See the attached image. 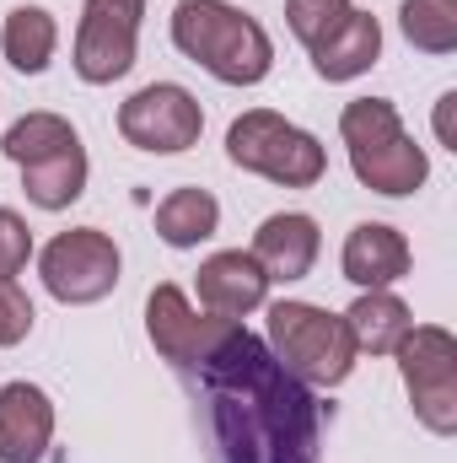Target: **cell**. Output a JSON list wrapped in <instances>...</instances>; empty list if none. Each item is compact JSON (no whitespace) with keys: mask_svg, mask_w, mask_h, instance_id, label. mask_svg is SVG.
Segmentation results:
<instances>
[{"mask_svg":"<svg viewBox=\"0 0 457 463\" xmlns=\"http://www.w3.org/2000/svg\"><path fill=\"white\" fill-rule=\"evenodd\" d=\"M200 377L216 399V448L227 463H318V399L242 324Z\"/></svg>","mask_w":457,"mask_h":463,"instance_id":"1","label":"cell"},{"mask_svg":"<svg viewBox=\"0 0 457 463\" xmlns=\"http://www.w3.org/2000/svg\"><path fill=\"white\" fill-rule=\"evenodd\" d=\"M173 43L183 60L205 65L227 87H258L275 71L269 33L237 11L231 0H178L173 5Z\"/></svg>","mask_w":457,"mask_h":463,"instance_id":"2","label":"cell"},{"mask_svg":"<svg viewBox=\"0 0 457 463\" xmlns=\"http://www.w3.org/2000/svg\"><path fill=\"white\" fill-rule=\"evenodd\" d=\"M340 135H344V151H350V173L371 194L404 200V194H415L431 178L425 146L404 129V118H398V109L387 98H355V103H344Z\"/></svg>","mask_w":457,"mask_h":463,"instance_id":"3","label":"cell"},{"mask_svg":"<svg viewBox=\"0 0 457 463\" xmlns=\"http://www.w3.org/2000/svg\"><path fill=\"white\" fill-rule=\"evenodd\" d=\"M269 355L307 388H340L355 372V340L340 313L318 302H275L269 307Z\"/></svg>","mask_w":457,"mask_h":463,"instance_id":"4","label":"cell"},{"mask_svg":"<svg viewBox=\"0 0 457 463\" xmlns=\"http://www.w3.org/2000/svg\"><path fill=\"white\" fill-rule=\"evenodd\" d=\"M227 156L231 167L258 173L280 189H312L329 173V151L318 135H307L302 124L269 114V109H247L242 118H231L227 129Z\"/></svg>","mask_w":457,"mask_h":463,"instance_id":"5","label":"cell"},{"mask_svg":"<svg viewBox=\"0 0 457 463\" xmlns=\"http://www.w3.org/2000/svg\"><path fill=\"white\" fill-rule=\"evenodd\" d=\"M393 355H398L415 420L431 437H452L457 431V340L442 324H415L409 340Z\"/></svg>","mask_w":457,"mask_h":463,"instance_id":"6","label":"cell"},{"mask_svg":"<svg viewBox=\"0 0 457 463\" xmlns=\"http://www.w3.org/2000/svg\"><path fill=\"white\" fill-rule=\"evenodd\" d=\"M118 269H124L118 242L98 227L60 232V237H49L43 253H38V275H43L49 297L65 302V307H92V302H103L118 286Z\"/></svg>","mask_w":457,"mask_h":463,"instance_id":"7","label":"cell"},{"mask_svg":"<svg viewBox=\"0 0 457 463\" xmlns=\"http://www.w3.org/2000/svg\"><path fill=\"white\" fill-rule=\"evenodd\" d=\"M200 129H205V109L178 81H151V87H140L135 98L118 103V135L135 151L178 156V151L200 146Z\"/></svg>","mask_w":457,"mask_h":463,"instance_id":"8","label":"cell"},{"mask_svg":"<svg viewBox=\"0 0 457 463\" xmlns=\"http://www.w3.org/2000/svg\"><path fill=\"white\" fill-rule=\"evenodd\" d=\"M140 16H145V0H87L81 5L70 65H76V76L87 87H108V81L135 71Z\"/></svg>","mask_w":457,"mask_h":463,"instance_id":"9","label":"cell"},{"mask_svg":"<svg viewBox=\"0 0 457 463\" xmlns=\"http://www.w3.org/2000/svg\"><path fill=\"white\" fill-rule=\"evenodd\" d=\"M231 329H237V318L194 313L189 297H183L173 280H162V286L145 297V335H151L156 355L173 361L178 372H200V366L221 350V340H227Z\"/></svg>","mask_w":457,"mask_h":463,"instance_id":"10","label":"cell"},{"mask_svg":"<svg viewBox=\"0 0 457 463\" xmlns=\"http://www.w3.org/2000/svg\"><path fill=\"white\" fill-rule=\"evenodd\" d=\"M200 286V307L216 313V318H247L269 302V275L258 269V259L247 248H227V253H210L194 275Z\"/></svg>","mask_w":457,"mask_h":463,"instance_id":"11","label":"cell"},{"mask_svg":"<svg viewBox=\"0 0 457 463\" xmlns=\"http://www.w3.org/2000/svg\"><path fill=\"white\" fill-rule=\"evenodd\" d=\"M318 248H323V232L307 211H275V216L258 222L247 253L258 259V269L275 286V280H307L312 264H318Z\"/></svg>","mask_w":457,"mask_h":463,"instance_id":"12","label":"cell"},{"mask_svg":"<svg viewBox=\"0 0 457 463\" xmlns=\"http://www.w3.org/2000/svg\"><path fill=\"white\" fill-rule=\"evenodd\" d=\"M409 264H415V253H409L404 232L387 227V222H360L344 237L340 269H344V280L360 286V291H393L409 275Z\"/></svg>","mask_w":457,"mask_h":463,"instance_id":"13","label":"cell"},{"mask_svg":"<svg viewBox=\"0 0 457 463\" xmlns=\"http://www.w3.org/2000/svg\"><path fill=\"white\" fill-rule=\"evenodd\" d=\"M54 442V404L38 383L0 388V463H43Z\"/></svg>","mask_w":457,"mask_h":463,"instance_id":"14","label":"cell"},{"mask_svg":"<svg viewBox=\"0 0 457 463\" xmlns=\"http://www.w3.org/2000/svg\"><path fill=\"white\" fill-rule=\"evenodd\" d=\"M307 54H312V71L323 81H355V76H366L382 60V22L371 11L350 5V16H344L318 49H307Z\"/></svg>","mask_w":457,"mask_h":463,"instance_id":"15","label":"cell"},{"mask_svg":"<svg viewBox=\"0 0 457 463\" xmlns=\"http://www.w3.org/2000/svg\"><path fill=\"white\" fill-rule=\"evenodd\" d=\"M340 318L350 329V340H355V350H366V355H393L409 340V329H415L409 302L393 297V291H360Z\"/></svg>","mask_w":457,"mask_h":463,"instance_id":"16","label":"cell"},{"mask_svg":"<svg viewBox=\"0 0 457 463\" xmlns=\"http://www.w3.org/2000/svg\"><path fill=\"white\" fill-rule=\"evenodd\" d=\"M216 227H221V200L200 184H183L156 205V237L167 248H200L205 237H216Z\"/></svg>","mask_w":457,"mask_h":463,"instance_id":"17","label":"cell"},{"mask_svg":"<svg viewBox=\"0 0 457 463\" xmlns=\"http://www.w3.org/2000/svg\"><path fill=\"white\" fill-rule=\"evenodd\" d=\"M81 189H87V146L81 140L65 146V151H54V156H43V162L22 167V194L38 211H65V205L81 200Z\"/></svg>","mask_w":457,"mask_h":463,"instance_id":"18","label":"cell"},{"mask_svg":"<svg viewBox=\"0 0 457 463\" xmlns=\"http://www.w3.org/2000/svg\"><path fill=\"white\" fill-rule=\"evenodd\" d=\"M0 43H5L11 71H22V76H43L49 60H54V49H60V27H54V16H49L43 5H16V11L5 16Z\"/></svg>","mask_w":457,"mask_h":463,"instance_id":"19","label":"cell"},{"mask_svg":"<svg viewBox=\"0 0 457 463\" xmlns=\"http://www.w3.org/2000/svg\"><path fill=\"white\" fill-rule=\"evenodd\" d=\"M81 135H76V124L60 114H22L11 129H5V140H0V151L16 162V167H27V162H43V156H54V151H65V146H76Z\"/></svg>","mask_w":457,"mask_h":463,"instance_id":"20","label":"cell"},{"mask_svg":"<svg viewBox=\"0 0 457 463\" xmlns=\"http://www.w3.org/2000/svg\"><path fill=\"white\" fill-rule=\"evenodd\" d=\"M398 27H404L409 49H420V54H452L457 49V0H404L398 5Z\"/></svg>","mask_w":457,"mask_h":463,"instance_id":"21","label":"cell"},{"mask_svg":"<svg viewBox=\"0 0 457 463\" xmlns=\"http://www.w3.org/2000/svg\"><path fill=\"white\" fill-rule=\"evenodd\" d=\"M344 16H350V0H285V22L307 49H318Z\"/></svg>","mask_w":457,"mask_h":463,"instance_id":"22","label":"cell"},{"mask_svg":"<svg viewBox=\"0 0 457 463\" xmlns=\"http://www.w3.org/2000/svg\"><path fill=\"white\" fill-rule=\"evenodd\" d=\"M33 297L16 286V280H0V350L22 345L27 335H33Z\"/></svg>","mask_w":457,"mask_h":463,"instance_id":"23","label":"cell"},{"mask_svg":"<svg viewBox=\"0 0 457 463\" xmlns=\"http://www.w3.org/2000/svg\"><path fill=\"white\" fill-rule=\"evenodd\" d=\"M27 259H33V232L16 211L0 205V280H16L27 269Z\"/></svg>","mask_w":457,"mask_h":463,"instance_id":"24","label":"cell"},{"mask_svg":"<svg viewBox=\"0 0 457 463\" xmlns=\"http://www.w3.org/2000/svg\"><path fill=\"white\" fill-rule=\"evenodd\" d=\"M452 103H457V92H447V98L436 103V135H442L447 146H452Z\"/></svg>","mask_w":457,"mask_h":463,"instance_id":"25","label":"cell"}]
</instances>
